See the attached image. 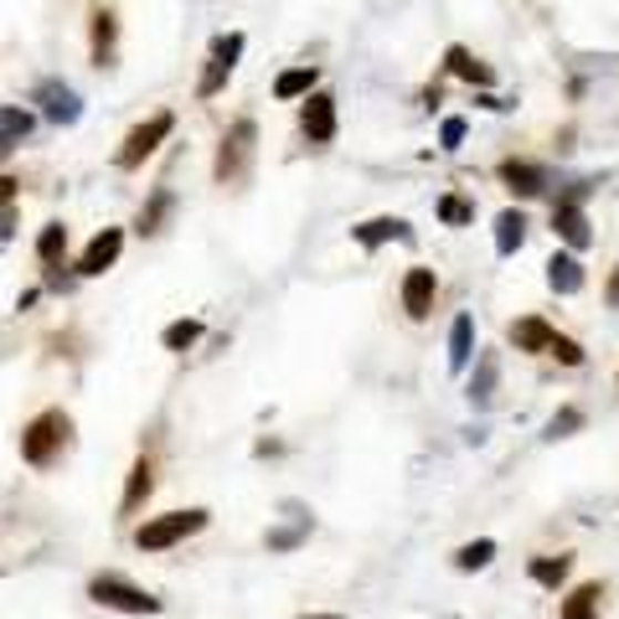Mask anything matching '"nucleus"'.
Returning <instances> with one entry per match:
<instances>
[{
    "label": "nucleus",
    "instance_id": "f257e3e1",
    "mask_svg": "<svg viewBox=\"0 0 619 619\" xmlns=\"http://www.w3.org/2000/svg\"><path fill=\"white\" fill-rule=\"evenodd\" d=\"M68 434H73V419H68L62 409L37 413V419L21 429V460H27V465H37V470H47L62 450H68Z\"/></svg>",
    "mask_w": 619,
    "mask_h": 619
},
{
    "label": "nucleus",
    "instance_id": "f03ea898",
    "mask_svg": "<svg viewBox=\"0 0 619 619\" xmlns=\"http://www.w3.org/2000/svg\"><path fill=\"white\" fill-rule=\"evenodd\" d=\"M207 527V512L202 506H192V512H171V516H155V522H145V527L135 532V547L140 553H166V547L186 543L192 532Z\"/></svg>",
    "mask_w": 619,
    "mask_h": 619
},
{
    "label": "nucleus",
    "instance_id": "7ed1b4c3",
    "mask_svg": "<svg viewBox=\"0 0 619 619\" xmlns=\"http://www.w3.org/2000/svg\"><path fill=\"white\" fill-rule=\"evenodd\" d=\"M254 140H258V124L254 120H238L233 130L223 135V145H217V166H212V176L217 182H243L248 176V161H254Z\"/></svg>",
    "mask_w": 619,
    "mask_h": 619
},
{
    "label": "nucleus",
    "instance_id": "20e7f679",
    "mask_svg": "<svg viewBox=\"0 0 619 619\" xmlns=\"http://www.w3.org/2000/svg\"><path fill=\"white\" fill-rule=\"evenodd\" d=\"M171 130H176V120H171V114H151L145 124H135V130L124 135L120 155H114V161H120V171H140V166H145V161L161 151V140H166Z\"/></svg>",
    "mask_w": 619,
    "mask_h": 619
},
{
    "label": "nucleus",
    "instance_id": "39448f33",
    "mask_svg": "<svg viewBox=\"0 0 619 619\" xmlns=\"http://www.w3.org/2000/svg\"><path fill=\"white\" fill-rule=\"evenodd\" d=\"M89 594L104 609H120V615H161V599H151L145 589H135V584H124V578H114V574L93 578Z\"/></svg>",
    "mask_w": 619,
    "mask_h": 619
},
{
    "label": "nucleus",
    "instance_id": "423d86ee",
    "mask_svg": "<svg viewBox=\"0 0 619 619\" xmlns=\"http://www.w3.org/2000/svg\"><path fill=\"white\" fill-rule=\"evenodd\" d=\"M243 58V31H223V37H212V52H207V73H202L197 93L202 99H212V93H223V83L233 78V68H238Z\"/></svg>",
    "mask_w": 619,
    "mask_h": 619
},
{
    "label": "nucleus",
    "instance_id": "0eeeda50",
    "mask_svg": "<svg viewBox=\"0 0 619 619\" xmlns=\"http://www.w3.org/2000/svg\"><path fill=\"white\" fill-rule=\"evenodd\" d=\"M589 192H594V186L584 182V186H574V192L558 202V207H553V227H558V238L568 243V248H589V243H594L589 217H584V207H578V202L589 197Z\"/></svg>",
    "mask_w": 619,
    "mask_h": 619
},
{
    "label": "nucleus",
    "instance_id": "6e6552de",
    "mask_svg": "<svg viewBox=\"0 0 619 619\" xmlns=\"http://www.w3.org/2000/svg\"><path fill=\"white\" fill-rule=\"evenodd\" d=\"M37 104H42V114H47L52 124H78V114H83L78 93L68 89V83H58V78L37 83Z\"/></svg>",
    "mask_w": 619,
    "mask_h": 619
},
{
    "label": "nucleus",
    "instance_id": "1a4fd4ad",
    "mask_svg": "<svg viewBox=\"0 0 619 619\" xmlns=\"http://www.w3.org/2000/svg\"><path fill=\"white\" fill-rule=\"evenodd\" d=\"M120 248H124V233L120 227H104V233H99V238L89 243V248H83V258H78V274H104L109 264H114V258H120Z\"/></svg>",
    "mask_w": 619,
    "mask_h": 619
},
{
    "label": "nucleus",
    "instance_id": "9d476101",
    "mask_svg": "<svg viewBox=\"0 0 619 619\" xmlns=\"http://www.w3.org/2000/svg\"><path fill=\"white\" fill-rule=\"evenodd\" d=\"M305 135L316 140V145L336 140V99L331 93H310V99H305Z\"/></svg>",
    "mask_w": 619,
    "mask_h": 619
},
{
    "label": "nucleus",
    "instance_id": "9b49d317",
    "mask_svg": "<svg viewBox=\"0 0 619 619\" xmlns=\"http://www.w3.org/2000/svg\"><path fill=\"white\" fill-rule=\"evenodd\" d=\"M403 310L413 320H423L434 310V269H409L403 274Z\"/></svg>",
    "mask_w": 619,
    "mask_h": 619
},
{
    "label": "nucleus",
    "instance_id": "f8f14e48",
    "mask_svg": "<svg viewBox=\"0 0 619 619\" xmlns=\"http://www.w3.org/2000/svg\"><path fill=\"white\" fill-rule=\"evenodd\" d=\"M351 238L362 243V248H378V243H409L413 233H409V223L403 217H372V223H362V227H351Z\"/></svg>",
    "mask_w": 619,
    "mask_h": 619
},
{
    "label": "nucleus",
    "instance_id": "ddd939ff",
    "mask_svg": "<svg viewBox=\"0 0 619 619\" xmlns=\"http://www.w3.org/2000/svg\"><path fill=\"white\" fill-rule=\"evenodd\" d=\"M512 341H516V351H553L558 331H553L547 320L527 316V320H512Z\"/></svg>",
    "mask_w": 619,
    "mask_h": 619
},
{
    "label": "nucleus",
    "instance_id": "4468645a",
    "mask_svg": "<svg viewBox=\"0 0 619 619\" xmlns=\"http://www.w3.org/2000/svg\"><path fill=\"white\" fill-rule=\"evenodd\" d=\"M501 182L512 186L516 197H543L547 192V176L537 166H527V161H506V166H501Z\"/></svg>",
    "mask_w": 619,
    "mask_h": 619
},
{
    "label": "nucleus",
    "instance_id": "2eb2a0df",
    "mask_svg": "<svg viewBox=\"0 0 619 619\" xmlns=\"http://www.w3.org/2000/svg\"><path fill=\"white\" fill-rule=\"evenodd\" d=\"M522 243H527V217H522L516 207L496 212V254H501V258H512Z\"/></svg>",
    "mask_w": 619,
    "mask_h": 619
},
{
    "label": "nucleus",
    "instance_id": "dca6fc26",
    "mask_svg": "<svg viewBox=\"0 0 619 619\" xmlns=\"http://www.w3.org/2000/svg\"><path fill=\"white\" fill-rule=\"evenodd\" d=\"M547 285L558 289V295H578V289H584V264H578L574 254H553V264H547Z\"/></svg>",
    "mask_w": 619,
    "mask_h": 619
},
{
    "label": "nucleus",
    "instance_id": "f3484780",
    "mask_svg": "<svg viewBox=\"0 0 619 619\" xmlns=\"http://www.w3.org/2000/svg\"><path fill=\"white\" fill-rule=\"evenodd\" d=\"M444 68H450L454 78H465V83H481V89H491V83H496V73H491L485 62L470 58L465 47H450V52H444Z\"/></svg>",
    "mask_w": 619,
    "mask_h": 619
},
{
    "label": "nucleus",
    "instance_id": "a211bd4d",
    "mask_svg": "<svg viewBox=\"0 0 619 619\" xmlns=\"http://www.w3.org/2000/svg\"><path fill=\"white\" fill-rule=\"evenodd\" d=\"M470 351H475V320L460 316L450 326V372H465V367H470Z\"/></svg>",
    "mask_w": 619,
    "mask_h": 619
},
{
    "label": "nucleus",
    "instance_id": "6ab92c4d",
    "mask_svg": "<svg viewBox=\"0 0 619 619\" xmlns=\"http://www.w3.org/2000/svg\"><path fill=\"white\" fill-rule=\"evenodd\" d=\"M496 372H501L496 351H485L481 367H475V378H470V403H475V409H485V403L496 398Z\"/></svg>",
    "mask_w": 619,
    "mask_h": 619
},
{
    "label": "nucleus",
    "instance_id": "aec40b11",
    "mask_svg": "<svg viewBox=\"0 0 619 619\" xmlns=\"http://www.w3.org/2000/svg\"><path fill=\"white\" fill-rule=\"evenodd\" d=\"M93 62L99 68H114V11H93Z\"/></svg>",
    "mask_w": 619,
    "mask_h": 619
},
{
    "label": "nucleus",
    "instance_id": "412c9836",
    "mask_svg": "<svg viewBox=\"0 0 619 619\" xmlns=\"http://www.w3.org/2000/svg\"><path fill=\"white\" fill-rule=\"evenodd\" d=\"M27 135H31V114L27 109H16V104H6V114H0V151H16Z\"/></svg>",
    "mask_w": 619,
    "mask_h": 619
},
{
    "label": "nucleus",
    "instance_id": "4be33fe9",
    "mask_svg": "<svg viewBox=\"0 0 619 619\" xmlns=\"http://www.w3.org/2000/svg\"><path fill=\"white\" fill-rule=\"evenodd\" d=\"M563 619H599V584H578L563 599Z\"/></svg>",
    "mask_w": 619,
    "mask_h": 619
},
{
    "label": "nucleus",
    "instance_id": "5701e85b",
    "mask_svg": "<svg viewBox=\"0 0 619 619\" xmlns=\"http://www.w3.org/2000/svg\"><path fill=\"white\" fill-rule=\"evenodd\" d=\"M274 93H279V99H310V93H316V68H289V73H279Z\"/></svg>",
    "mask_w": 619,
    "mask_h": 619
},
{
    "label": "nucleus",
    "instance_id": "b1692460",
    "mask_svg": "<svg viewBox=\"0 0 619 619\" xmlns=\"http://www.w3.org/2000/svg\"><path fill=\"white\" fill-rule=\"evenodd\" d=\"M491 558H496V543H491V537H481V543H465L460 553H454V568H460V574H481Z\"/></svg>",
    "mask_w": 619,
    "mask_h": 619
},
{
    "label": "nucleus",
    "instance_id": "393cba45",
    "mask_svg": "<svg viewBox=\"0 0 619 619\" xmlns=\"http://www.w3.org/2000/svg\"><path fill=\"white\" fill-rule=\"evenodd\" d=\"M62 248H68V227H62V223H47V227H42V238H37V258H42L47 269H58Z\"/></svg>",
    "mask_w": 619,
    "mask_h": 619
},
{
    "label": "nucleus",
    "instance_id": "a878e982",
    "mask_svg": "<svg viewBox=\"0 0 619 619\" xmlns=\"http://www.w3.org/2000/svg\"><path fill=\"white\" fill-rule=\"evenodd\" d=\"M145 496H151V460H135V470H130V485H124V512H135Z\"/></svg>",
    "mask_w": 619,
    "mask_h": 619
},
{
    "label": "nucleus",
    "instance_id": "bb28decb",
    "mask_svg": "<svg viewBox=\"0 0 619 619\" xmlns=\"http://www.w3.org/2000/svg\"><path fill=\"white\" fill-rule=\"evenodd\" d=\"M161 341H166V351H186V347H197V341H202V320H171Z\"/></svg>",
    "mask_w": 619,
    "mask_h": 619
},
{
    "label": "nucleus",
    "instance_id": "cd10ccee",
    "mask_svg": "<svg viewBox=\"0 0 619 619\" xmlns=\"http://www.w3.org/2000/svg\"><path fill=\"white\" fill-rule=\"evenodd\" d=\"M568 568H574V558H537L532 563V578H537L543 589H558L563 578H568Z\"/></svg>",
    "mask_w": 619,
    "mask_h": 619
},
{
    "label": "nucleus",
    "instance_id": "c85d7f7f",
    "mask_svg": "<svg viewBox=\"0 0 619 619\" xmlns=\"http://www.w3.org/2000/svg\"><path fill=\"white\" fill-rule=\"evenodd\" d=\"M166 212H171V192H155L151 207L140 212V233H145V238H151V233H161V217H166Z\"/></svg>",
    "mask_w": 619,
    "mask_h": 619
},
{
    "label": "nucleus",
    "instance_id": "c756f323",
    "mask_svg": "<svg viewBox=\"0 0 619 619\" xmlns=\"http://www.w3.org/2000/svg\"><path fill=\"white\" fill-rule=\"evenodd\" d=\"M439 217H444L450 227H465L470 217H475V207H470L465 197H444V202H439Z\"/></svg>",
    "mask_w": 619,
    "mask_h": 619
},
{
    "label": "nucleus",
    "instance_id": "7c9ffc66",
    "mask_svg": "<svg viewBox=\"0 0 619 619\" xmlns=\"http://www.w3.org/2000/svg\"><path fill=\"white\" fill-rule=\"evenodd\" d=\"M460 145H465V120L450 114V120L439 124V151H460Z\"/></svg>",
    "mask_w": 619,
    "mask_h": 619
},
{
    "label": "nucleus",
    "instance_id": "2f4dec72",
    "mask_svg": "<svg viewBox=\"0 0 619 619\" xmlns=\"http://www.w3.org/2000/svg\"><path fill=\"white\" fill-rule=\"evenodd\" d=\"M578 423H584V413H578V409H563L558 419L547 423V439H563V434H574Z\"/></svg>",
    "mask_w": 619,
    "mask_h": 619
},
{
    "label": "nucleus",
    "instance_id": "473e14b6",
    "mask_svg": "<svg viewBox=\"0 0 619 619\" xmlns=\"http://www.w3.org/2000/svg\"><path fill=\"white\" fill-rule=\"evenodd\" d=\"M553 357H558L563 367H578V362H584V351H578V341H568V336H558V341H553Z\"/></svg>",
    "mask_w": 619,
    "mask_h": 619
},
{
    "label": "nucleus",
    "instance_id": "72a5a7b5",
    "mask_svg": "<svg viewBox=\"0 0 619 619\" xmlns=\"http://www.w3.org/2000/svg\"><path fill=\"white\" fill-rule=\"evenodd\" d=\"M0 238L6 243L16 238V197H6V227H0Z\"/></svg>",
    "mask_w": 619,
    "mask_h": 619
},
{
    "label": "nucleus",
    "instance_id": "f704fd0d",
    "mask_svg": "<svg viewBox=\"0 0 619 619\" xmlns=\"http://www.w3.org/2000/svg\"><path fill=\"white\" fill-rule=\"evenodd\" d=\"M605 295H609V305H615V310H619V269L609 274V289H605Z\"/></svg>",
    "mask_w": 619,
    "mask_h": 619
},
{
    "label": "nucleus",
    "instance_id": "c9c22d12",
    "mask_svg": "<svg viewBox=\"0 0 619 619\" xmlns=\"http://www.w3.org/2000/svg\"><path fill=\"white\" fill-rule=\"evenodd\" d=\"M300 619H347V615H300Z\"/></svg>",
    "mask_w": 619,
    "mask_h": 619
}]
</instances>
